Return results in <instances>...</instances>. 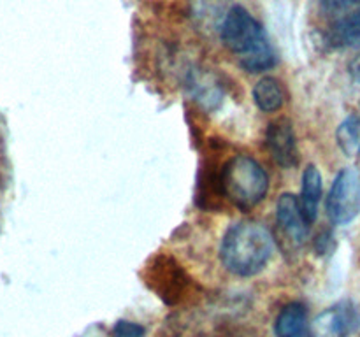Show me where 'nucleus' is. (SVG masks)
<instances>
[{
    "mask_svg": "<svg viewBox=\"0 0 360 337\" xmlns=\"http://www.w3.org/2000/svg\"><path fill=\"white\" fill-rule=\"evenodd\" d=\"M220 37L225 48L238 56L239 65L246 72L259 74L276 65L278 56L266 30L245 7L234 6L229 9L220 27Z\"/></svg>",
    "mask_w": 360,
    "mask_h": 337,
    "instance_id": "1",
    "label": "nucleus"
},
{
    "mask_svg": "<svg viewBox=\"0 0 360 337\" xmlns=\"http://www.w3.org/2000/svg\"><path fill=\"white\" fill-rule=\"evenodd\" d=\"M271 232L259 221H238L225 232L220 246V260L229 272L252 277L262 272L273 256Z\"/></svg>",
    "mask_w": 360,
    "mask_h": 337,
    "instance_id": "2",
    "label": "nucleus"
},
{
    "mask_svg": "<svg viewBox=\"0 0 360 337\" xmlns=\"http://www.w3.org/2000/svg\"><path fill=\"white\" fill-rule=\"evenodd\" d=\"M218 185L236 207L248 211L266 199L269 178L255 158L238 154L224 165Z\"/></svg>",
    "mask_w": 360,
    "mask_h": 337,
    "instance_id": "3",
    "label": "nucleus"
},
{
    "mask_svg": "<svg viewBox=\"0 0 360 337\" xmlns=\"http://www.w3.org/2000/svg\"><path fill=\"white\" fill-rule=\"evenodd\" d=\"M327 214L336 225H348L360 214V172L343 168L327 197Z\"/></svg>",
    "mask_w": 360,
    "mask_h": 337,
    "instance_id": "4",
    "label": "nucleus"
},
{
    "mask_svg": "<svg viewBox=\"0 0 360 337\" xmlns=\"http://www.w3.org/2000/svg\"><path fill=\"white\" fill-rule=\"evenodd\" d=\"M266 144L274 161L283 168H292L299 164L297 140L290 119L278 118L271 121L266 132Z\"/></svg>",
    "mask_w": 360,
    "mask_h": 337,
    "instance_id": "5",
    "label": "nucleus"
},
{
    "mask_svg": "<svg viewBox=\"0 0 360 337\" xmlns=\"http://www.w3.org/2000/svg\"><path fill=\"white\" fill-rule=\"evenodd\" d=\"M316 329L326 337L352 336L360 329V311L352 302H340L316 318Z\"/></svg>",
    "mask_w": 360,
    "mask_h": 337,
    "instance_id": "6",
    "label": "nucleus"
},
{
    "mask_svg": "<svg viewBox=\"0 0 360 337\" xmlns=\"http://www.w3.org/2000/svg\"><path fill=\"white\" fill-rule=\"evenodd\" d=\"M276 221L281 232L287 235L288 241L295 246H301L308 235V223L301 211L299 197L292 193H283L276 204Z\"/></svg>",
    "mask_w": 360,
    "mask_h": 337,
    "instance_id": "7",
    "label": "nucleus"
},
{
    "mask_svg": "<svg viewBox=\"0 0 360 337\" xmlns=\"http://www.w3.org/2000/svg\"><path fill=\"white\" fill-rule=\"evenodd\" d=\"M276 337H313L308 325V311L301 302L287 304L274 322Z\"/></svg>",
    "mask_w": 360,
    "mask_h": 337,
    "instance_id": "8",
    "label": "nucleus"
},
{
    "mask_svg": "<svg viewBox=\"0 0 360 337\" xmlns=\"http://www.w3.org/2000/svg\"><path fill=\"white\" fill-rule=\"evenodd\" d=\"M322 174L315 165H308L306 171L302 172V186H301V197H299V204H301V211L304 214L306 223L311 225L316 220L319 214V204L322 199Z\"/></svg>",
    "mask_w": 360,
    "mask_h": 337,
    "instance_id": "9",
    "label": "nucleus"
},
{
    "mask_svg": "<svg viewBox=\"0 0 360 337\" xmlns=\"http://www.w3.org/2000/svg\"><path fill=\"white\" fill-rule=\"evenodd\" d=\"M333 48L360 49V13L336 20L327 34Z\"/></svg>",
    "mask_w": 360,
    "mask_h": 337,
    "instance_id": "10",
    "label": "nucleus"
},
{
    "mask_svg": "<svg viewBox=\"0 0 360 337\" xmlns=\"http://www.w3.org/2000/svg\"><path fill=\"white\" fill-rule=\"evenodd\" d=\"M227 13V0H192L193 20L206 30H220Z\"/></svg>",
    "mask_w": 360,
    "mask_h": 337,
    "instance_id": "11",
    "label": "nucleus"
},
{
    "mask_svg": "<svg viewBox=\"0 0 360 337\" xmlns=\"http://www.w3.org/2000/svg\"><path fill=\"white\" fill-rule=\"evenodd\" d=\"M283 88L274 77H262L253 88V100L262 112H276L283 105Z\"/></svg>",
    "mask_w": 360,
    "mask_h": 337,
    "instance_id": "12",
    "label": "nucleus"
},
{
    "mask_svg": "<svg viewBox=\"0 0 360 337\" xmlns=\"http://www.w3.org/2000/svg\"><path fill=\"white\" fill-rule=\"evenodd\" d=\"M336 140L340 150L348 158H357L360 154V114H352L341 121L336 130Z\"/></svg>",
    "mask_w": 360,
    "mask_h": 337,
    "instance_id": "13",
    "label": "nucleus"
},
{
    "mask_svg": "<svg viewBox=\"0 0 360 337\" xmlns=\"http://www.w3.org/2000/svg\"><path fill=\"white\" fill-rule=\"evenodd\" d=\"M323 9L338 20L360 13V0H322Z\"/></svg>",
    "mask_w": 360,
    "mask_h": 337,
    "instance_id": "14",
    "label": "nucleus"
},
{
    "mask_svg": "<svg viewBox=\"0 0 360 337\" xmlns=\"http://www.w3.org/2000/svg\"><path fill=\"white\" fill-rule=\"evenodd\" d=\"M112 337H144V326L139 323L122 319L112 329Z\"/></svg>",
    "mask_w": 360,
    "mask_h": 337,
    "instance_id": "15",
    "label": "nucleus"
},
{
    "mask_svg": "<svg viewBox=\"0 0 360 337\" xmlns=\"http://www.w3.org/2000/svg\"><path fill=\"white\" fill-rule=\"evenodd\" d=\"M348 70H350L352 77H354L357 83H360V55L355 56L354 60L350 62V67H348Z\"/></svg>",
    "mask_w": 360,
    "mask_h": 337,
    "instance_id": "16",
    "label": "nucleus"
}]
</instances>
